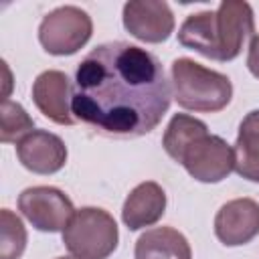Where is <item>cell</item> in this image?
I'll return each instance as SVG.
<instances>
[{"mask_svg": "<svg viewBox=\"0 0 259 259\" xmlns=\"http://www.w3.org/2000/svg\"><path fill=\"white\" fill-rule=\"evenodd\" d=\"M170 85L150 51L123 40L95 47L79 63L71 109L75 121L109 138H140L170 107Z\"/></svg>", "mask_w": 259, "mask_h": 259, "instance_id": "cell-1", "label": "cell"}, {"mask_svg": "<svg viewBox=\"0 0 259 259\" xmlns=\"http://www.w3.org/2000/svg\"><path fill=\"white\" fill-rule=\"evenodd\" d=\"M57 259H75V257H57Z\"/></svg>", "mask_w": 259, "mask_h": 259, "instance_id": "cell-18", "label": "cell"}, {"mask_svg": "<svg viewBox=\"0 0 259 259\" xmlns=\"http://www.w3.org/2000/svg\"><path fill=\"white\" fill-rule=\"evenodd\" d=\"M18 162L32 174H55L67 162L65 142L47 130H34L16 144Z\"/></svg>", "mask_w": 259, "mask_h": 259, "instance_id": "cell-11", "label": "cell"}, {"mask_svg": "<svg viewBox=\"0 0 259 259\" xmlns=\"http://www.w3.org/2000/svg\"><path fill=\"white\" fill-rule=\"evenodd\" d=\"M214 235L227 247L247 245L259 235V202L235 198L225 202L214 217Z\"/></svg>", "mask_w": 259, "mask_h": 259, "instance_id": "cell-9", "label": "cell"}, {"mask_svg": "<svg viewBox=\"0 0 259 259\" xmlns=\"http://www.w3.org/2000/svg\"><path fill=\"white\" fill-rule=\"evenodd\" d=\"M30 132H34V121L26 113V109L16 101L4 99L2 107H0V140H2V144H10V142L18 144Z\"/></svg>", "mask_w": 259, "mask_h": 259, "instance_id": "cell-15", "label": "cell"}, {"mask_svg": "<svg viewBox=\"0 0 259 259\" xmlns=\"http://www.w3.org/2000/svg\"><path fill=\"white\" fill-rule=\"evenodd\" d=\"M93 32L91 16L79 6H59L51 10L38 26V40L49 55H73L87 45Z\"/></svg>", "mask_w": 259, "mask_h": 259, "instance_id": "cell-6", "label": "cell"}, {"mask_svg": "<svg viewBox=\"0 0 259 259\" xmlns=\"http://www.w3.org/2000/svg\"><path fill=\"white\" fill-rule=\"evenodd\" d=\"M123 28L138 40L158 45L174 32V14L160 0H132L123 4Z\"/></svg>", "mask_w": 259, "mask_h": 259, "instance_id": "cell-8", "label": "cell"}, {"mask_svg": "<svg viewBox=\"0 0 259 259\" xmlns=\"http://www.w3.org/2000/svg\"><path fill=\"white\" fill-rule=\"evenodd\" d=\"M136 259H192L188 239L174 227H156L140 235L134 249Z\"/></svg>", "mask_w": 259, "mask_h": 259, "instance_id": "cell-13", "label": "cell"}, {"mask_svg": "<svg viewBox=\"0 0 259 259\" xmlns=\"http://www.w3.org/2000/svg\"><path fill=\"white\" fill-rule=\"evenodd\" d=\"M255 32V16L249 2L225 0L217 10H202L184 18L178 42L206 59L227 63L239 57L243 42Z\"/></svg>", "mask_w": 259, "mask_h": 259, "instance_id": "cell-2", "label": "cell"}, {"mask_svg": "<svg viewBox=\"0 0 259 259\" xmlns=\"http://www.w3.org/2000/svg\"><path fill=\"white\" fill-rule=\"evenodd\" d=\"M170 75L174 99L184 109L214 113L231 103L233 83L219 71L206 69L188 57H178L170 65Z\"/></svg>", "mask_w": 259, "mask_h": 259, "instance_id": "cell-4", "label": "cell"}, {"mask_svg": "<svg viewBox=\"0 0 259 259\" xmlns=\"http://www.w3.org/2000/svg\"><path fill=\"white\" fill-rule=\"evenodd\" d=\"M164 212H166L164 188L154 180H146L130 190L121 208V221L130 231H140L144 227L156 225L164 217Z\"/></svg>", "mask_w": 259, "mask_h": 259, "instance_id": "cell-12", "label": "cell"}, {"mask_svg": "<svg viewBox=\"0 0 259 259\" xmlns=\"http://www.w3.org/2000/svg\"><path fill=\"white\" fill-rule=\"evenodd\" d=\"M0 219H2L0 259H20L26 249V229L10 208H2Z\"/></svg>", "mask_w": 259, "mask_h": 259, "instance_id": "cell-16", "label": "cell"}, {"mask_svg": "<svg viewBox=\"0 0 259 259\" xmlns=\"http://www.w3.org/2000/svg\"><path fill=\"white\" fill-rule=\"evenodd\" d=\"M247 69L251 71L253 77L259 79V32L251 38L249 53H247Z\"/></svg>", "mask_w": 259, "mask_h": 259, "instance_id": "cell-17", "label": "cell"}, {"mask_svg": "<svg viewBox=\"0 0 259 259\" xmlns=\"http://www.w3.org/2000/svg\"><path fill=\"white\" fill-rule=\"evenodd\" d=\"M18 210L42 233L65 231L75 214L71 198L55 186H30L18 196Z\"/></svg>", "mask_w": 259, "mask_h": 259, "instance_id": "cell-7", "label": "cell"}, {"mask_svg": "<svg viewBox=\"0 0 259 259\" xmlns=\"http://www.w3.org/2000/svg\"><path fill=\"white\" fill-rule=\"evenodd\" d=\"M162 146L198 182L214 184L235 170L233 148L221 136L208 134L206 123L188 113L172 115L162 136Z\"/></svg>", "mask_w": 259, "mask_h": 259, "instance_id": "cell-3", "label": "cell"}, {"mask_svg": "<svg viewBox=\"0 0 259 259\" xmlns=\"http://www.w3.org/2000/svg\"><path fill=\"white\" fill-rule=\"evenodd\" d=\"M71 99H73V87L67 73L63 71L57 69L42 71L32 83V101L36 109L59 125L75 123Z\"/></svg>", "mask_w": 259, "mask_h": 259, "instance_id": "cell-10", "label": "cell"}, {"mask_svg": "<svg viewBox=\"0 0 259 259\" xmlns=\"http://www.w3.org/2000/svg\"><path fill=\"white\" fill-rule=\"evenodd\" d=\"M235 172L251 182H259V109L249 111L239 123L235 142Z\"/></svg>", "mask_w": 259, "mask_h": 259, "instance_id": "cell-14", "label": "cell"}, {"mask_svg": "<svg viewBox=\"0 0 259 259\" xmlns=\"http://www.w3.org/2000/svg\"><path fill=\"white\" fill-rule=\"evenodd\" d=\"M119 243L115 219L97 206L75 210L63 231V245L75 259H107Z\"/></svg>", "mask_w": 259, "mask_h": 259, "instance_id": "cell-5", "label": "cell"}]
</instances>
